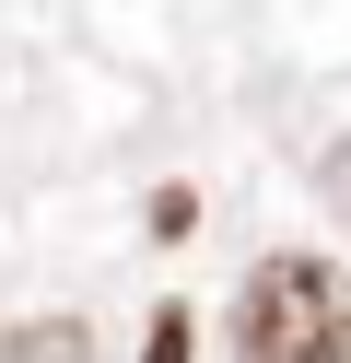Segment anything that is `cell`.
Instances as JSON below:
<instances>
[{
    "label": "cell",
    "mask_w": 351,
    "mask_h": 363,
    "mask_svg": "<svg viewBox=\"0 0 351 363\" xmlns=\"http://www.w3.org/2000/svg\"><path fill=\"white\" fill-rule=\"evenodd\" d=\"M223 340H234V363H351V269L316 246L257 258L223 305Z\"/></svg>",
    "instance_id": "obj_1"
},
{
    "label": "cell",
    "mask_w": 351,
    "mask_h": 363,
    "mask_svg": "<svg viewBox=\"0 0 351 363\" xmlns=\"http://www.w3.org/2000/svg\"><path fill=\"white\" fill-rule=\"evenodd\" d=\"M0 363H94V328L82 316H23V328H0Z\"/></svg>",
    "instance_id": "obj_2"
},
{
    "label": "cell",
    "mask_w": 351,
    "mask_h": 363,
    "mask_svg": "<svg viewBox=\"0 0 351 363\" xmlns=\"http://www.w3.org/2000/svg\"><path fill=\"white\" fill-rule=\"evenodd\" d=\"M187 352H199V316L164 293V305H152V328H140V363H187Z\"/></svg>",
    "instance_id": "obj_3"
},
{
    "label": "cell",
    "mask_w": 351,
    "mask_h": 363,
    "mask_svg": "<svg viewBox=\"0 0 351 363\" xmlns=\"http://www.w3.org/2000/svg\"><path fill=\"white\" fill-rule=\"evenodd\" d=\"M316 199H328V211H351V141L316 152Z\"/></svg>",
    "instance_id": "obj_4"
}]
</instances>
